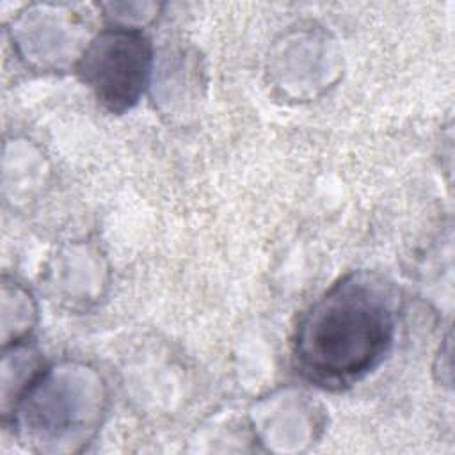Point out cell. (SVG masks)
Masks as SVG:
<instances>
[{
	"instance_id": "obj_1",
	"label": "cell",
	"mask_w": 455,
	"mask_h": 455,
	"mask_svg": "<svg viewBox=\"0 0 455 455\" xmlns=\"http://www.w3.org/2000/svg\"><path fill=\"white\" fill-rule=\"evenodd\" d=\"M396 311V293L380 275H343L299 320L291 348L297 371L325 389L359 382L387 355Z\"/></svg>"
},
{
	"instance_id": "obj_2",
	"label": "cell",
	"mask_w": 455,
	"mask_h": 455,
	"mask_svg": "<svg viewBox=\"0 0 455 455\" xmlns=\"http://www.w3.org/2000/svg\"><path fill=\"white\" fill-rule=\"evenodd\" d=\"M105 411L101 379L87 366L44 368L12 411L21 435L39 451H78Z\"/></svg>"
},
{
	"instance_id": "obj_3",
	"label": "cell",
	"mask_w": 455,
	"mask_h": 455,
	"mask_svg": "<svg viewBox=\"0 0 455 455\" xmlns=\"http://www.w3.org/2000/svg\"><path fill=\"white\" fill-rule=\"evenodd\" d=\"M153 46L139 27L108 25L80 53L75 71L110 114L133 108L153 75Z\"/></svg>"
}]
</instances>
